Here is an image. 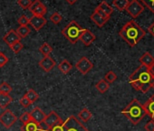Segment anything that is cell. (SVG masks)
Returning <instances> with one entry per match:
<instances>
[{
    "label": "cell",
    "instance_id": "cell-1",
    "mask_svg": "<svg viewBox=\"0 0 154 131\" xmlns=\"http://www.w3.org/2000/svg\"><path fill=\"white\" fill-rule=\"evenodd\" d=\"M151 79L149 68L141 65L130 76L129 82L135 90L146 93L151 88Z\"/></svg>",
    "mask_w": 154,
    "mask_h": 131
},
{
    "label": "cell",
    "instance_id": "cell-2",
    "mask_svg": "<svg viewBox=\"0 0 154 131\" xmlns=\"http://www.w3.org/2000/svg\"><path fill=\"white\" fill-rule=\"evenodd\" d=\"M119 35L130 46H135L145 37L146 32L134 20H130L122 27Z\"/></svg>",
    "mask_w": 154,
    "mask_h": 131
},
{
    "label": "cell",
    "instance_id": "cell-3",
    "mask_svg": "<svg viewBox=\"0 0 154 131\" xmlns=\"http://www.w3.org/2000/svg\"><path fill=\"white\" fill-rule=\"evenodd\" d=\"M122 114L124 115V117H126L133 125H137L146 116L143 106L137 99H133L122 111Z\"/></svg>",
    "mask_w": 154,
    "mask_h": 131
},
{
    "label": "cell",
    "instance_id": "cell-4",
    "mask_svg": "<svg viewBox=\"0 0 154 131\" xmlns=\"http://www.w3.org/2000/svg\"><path fill=\"white\" fill-rule=\"evenodd\" d=\"M85 28H83L75 20H72L63 30V36L72 44H76L80 40V37Z\"/></svg>",
    "mask_w": 154,
    "mask_h": 131
},
{
    "label": "cell",
    "instance_id": "cell-5",
    "mask_svg": "<svg viewBox=\"0 0 154 131\" xmlns=\"http://www.w3.org/2000/svg\"><path fill=\"white\" fill-rule=\"evenodd\" d=\"M64 131H90L74 116H70L63 122Z\"/></svg>",
    "mask_w": 154,
    "mask_h": 131
},
{
    "label": "cell",
    "instance_id": "cell-6",
    "mask_svg": "<svg viewBox=\"0 0 154 131\" xmlns=\"http://www.w3.org/2000/svg\"><path fill=\"white\" fill-rule=\"evenodd\" d=\"M125 10L132 18H137L144 11V7L139 2V0H131Z\"/></svg>",
    "mask_w": 154,
    "mask_h": 131
},
{
    "label": "cell",
    "instance_id": "cell-7",
    "mask_svg": "<svg viewBox=\"0 0 154 131\" xmlns=\"http://www.w3.org/2000/svg\"><path fill=\"white\" fill-rule=\"evenodd\" d=\"M17 116L10 109H6L0 115V123L7 128H10L11 126H13V125L17 122Z\"/></svg>",
    "mask_w": 154,
    "mask_h": 131
},
{
    "label": "cell",
    "instance_id": "cell-8",
    "mask_svg": "<svg viewBox=\"0 0 154 131\" xmlns=\"http://www.w3.org/2000/svg\"><path fill=\"white\" fill-rule=\"evenodd\" d=\"M75 68L82 75H86L89 71L93 69L94 65L86 56H82L75 64Z\"/></svg>",
    "mask_w": 154,
    "mask_h": 131
},
{
    "label": "cell",
    "instance_id": "cell-9",
    "mask_svg": "<svg viewBox=\"0 0 154 131\" xmlns=\"http://www.w3.org/2000/svg\"><path fill=\"white\" fill-rule=\"evenodd\" d=\"M29 10L31 11L33 16H38V17H44L47 12L46 7L40 0H35L34 2H32Z\"/></svg>",
    "mask_w": 154,
    "mask_h": 131
},
{
    "label": "cell",
    "instance_id": "cell-10",
    "mask_svg": "<svg viewBox=\"0 0 154 131\" xmlns=\"http://www.w3.org/2000/svg\"><path fill=\"white\" fill-rule=\"evenodd\" d=\"M63 120L61 119V117H59V115L55 112V111H51L48 115H46L45 119L44 121V124L45 125L46 128L45 130H46L47 128L52 127L53 126L56 125L57 123L62 122Z\"/></svg>",
    "mask_w": 154,
    "mask_h": 131
},
{
    "label": "cell",
    "instance_id": "cell-11",
    "mask_svg": "<svg viewBox=\"0 0 154 131\" xmlns=\"http://www.w3.org/2000/svg\"><path fill=\"white\" fill-rule=\"evenodd\" d=\"M39 66L40 68L45 71V72H50L55 66V61L50 56H44V58H42L40 61H39Z\"/></svg>",
    "mask_w": 154,
    "mask_h": 131
},
{
    "label": "cell",
    "instance_id": "cell-12",
    "mask_svg": "<svg viewBox=\"0 0 154 131\" xmlns=\"http://www.w3.org/2000/svg\"><path fill=\"white\" fill-rule=\"evenodd\" d=\"M95 39H96L95 35L93 34L89 29H86V28L84 29V31H83V33H82V35H81V37H80V40H81L82 43H83L85 46H90L92 43H94Z\"/></svg>",
    "mask_w": 154,
    "mask_h": 131
},
{
    "label": "cell",
    "instance_id": "cell-13",
    "mask_svg": "<svg viewBox=\"0 0 154 131\" xmlns=\"http://www.w3.org/2000/svg\"><path fill=\"white\" fill-rule=\"evenodd\" d=\"M30 116H31V119L38 124H43L45 119V117H46L45 112L39 107L34 108L32 110V112L30 113Z\"/></svg>",
    "mask_w": 154,
    "mask_h": 131
},
{
    "label": "cell",
    "instance_id": "cell-14",
    "mask_svg": "<svg viewBox=\"0 0 154 131\" xmlns=\"http://www.w3.org/2000/svg\"><path fill=\"white\" fill-rule=\"evenodd\" d=\"M47 23V20L45 18V17H38V16H33L30 18L29 24L36 30H40L45 24Z\"/></svg>",
    "mask_w": 154,
    "mask_h": 131
},
{
    "label": "cell",
    "instance_id": "cell-15",
    "mask_svg": "<svg viewBox=\"0 0 154 131\" xmlns=\"http://www.w3.org/2000/svg\"><path fill=\"white\" fill-rule=\"evenodd\" d=\"M20 39H21V38L18 37V35L17 34L16 30H13V29L9 30V31L4 36V37H3L4 42H5L8 46H12L14 43H16V42H17V41H20Z\"/></svg>",
    "mask_w": 154,
    "mask_h": 131
},
{
    "label": "cell",
    "instance_id": "cell-16",
    "mask_svg": "<svg viewBox=\"0 0 154 131\" xmlns=\"http://www.w3.org/2000/svg\"><path fill=\"white\" fill-rule=\"evenodd\" d=\"M21 130L22 131H43V127L41 126V124H38L31 119L29 122L23 124V126H21Z\"/></svg>",
    "mask_w": 154,
    "mask_h": 131
},
{
    "label": "cell",
    "instance_id": "cell-17",
    "mask_svg": "<svg viewBox=\"0 0 154 131\" xmlns=\"http://www.w3.org/2000/svg\"><path fill=\"white\" fill-rule=\"evenodd\" d=\"M146 115H149L151 120H154V95H152L143 105Z\"/></svg>",
    "mask_w": 154,
    "mask_h": 131
},
{
    "label": "cell",
    "instance_id": "cell-18",
    "mask_svg": "<svg viewBox=\"0 0 154 131\" xmlns=\"http://www.w3.org/2000/svg\"><path fill=\"white\" fill-rule=\"evenodd\" d=\"M91 20L97 26V27H103L108 21H109V19H107V18H103L102 16H100L97 12H94L92 15H91Z\"/></svg>",
    "mask_w": 154,
    "mask_h": 131
},
{
    "label": "cell",
    "instance_id": "cell-19",
    "mask_svg": "<svg viewBox=\"0 0 154 131\" xmlns=\"http://www.w3.org/2000/svg\"><path fill=\"white\" fill-rule=\"evenodd\" d=\"M139 61L140 62L141 65L145 66V67H147V68H149L150 66L154 63V57L149 52H146L140 56Z\"/></svg>",
    "mask_w": 154,
    "mask_h": 131
},
{
    "label": "cell",
    "instance_id": "cell-20",
    "mask_svg": "<svg viewBox=\"0 0 154 131\" xmlns=\"http://www.w3.org/2000/svg\"><path fill=\"white\" fill-rule=\"evenodd\" d=\"M57 68H58V69H59L63 74L66 75V74H68L69 71L72 69V65H71V63H70L68 60L63 59V60L57 66Z\"/></svg>",
    "mask_w": 154,
    "mask_h": 131
},
{
    "label": "cell",
    "instance_id": "cell-21",
    "mask_svg": "<svg viewBox=\"0 0 154 131\" xmlns=\"http://www.w3.org/2000/svg\"><path fill=\"white\" fill-rule=\"evenodd\" d=\"M12 101L13 98L9 94H0V107L6 108Z\"/></svg>",
    "mask_w": 154,
    "mask_h": 131
},
{
    "label": "cell",
    "instance_id": "cell-22",
    "mask_svg": "<svg viewBox=\"0 0 154 131\" xmlns=\"http://www.w3.org/2000/svg\"><path fill=\"white\" fill-rule=\"evenodd\" d=\"M100 10H102L105 15H107L108 17H111V15L113 12V8L106 2V1H103L100 3V5L97 7Z\"/></svg>",
    "mask_w": 154,
    "mask_h": 131
},
{
    "label": "cell",
    "instance_id": "cell-23",
    "mask_svg": "<svg viewBox=\"0 0 154 131\" xmlns=\"http://www.w3.org/2000/svg\"><path fill=\"white\" fill-rule=\"evenodd\" d=\"M16 32L20 38H25L30 34L31 29L28 27V26H19L16 30Z\"/></svg>",
    "mask_w": 154,
    "mask_h": 131
},
{
    "label": "cell",
    "instance_id": "cell-24",
    "mask_svg": "<svg viewBox=\"0 0 154 131\" xmlns=\"http://www.w3.org/2000/svg\"><path fill=\"white\" fill-rule=\"evenodd\" d=\"M128 4H129V0H113L112 1L113 7L116 8L119 11L125 10Z\"/></svg>",
    "mask_w": 154,
    "mask_h": 131
},
{
    "label": "cell",
    "instance_id": "cell-25",
    "mask_svg": "<svg viewBox=\"0 0 154 131\" xmlns=\"http://www.w3.org/2000/svg\"><path fill=\"white\" fill-rule=\"evenodd\" d=\"M78 117H79V118H80L81 120H83L84 122H88V121L92 118L93 115H92L91 111H90L88 108H84V109H82V110L78 113Z\"/></svg>",
    "mask_w": 154,
    "mask_h": 131
},
{
    "label": "cell",
    "instance_id": "cell-26",
    "mask_svg": "<svg viewBox=\"0 0 154 131\" xmlns=\"http://www.w3.org/2000/svg\"><path fill=\"white\" fill-rule=\"evenodd\" d=\"M95 88H96V89H97L100 93L103 94V93H105V92L109 89L110 84H108L104 79H101L99 82L96 83Z\"/></svg>",
    "mask_w": 154,
    "mask_h": 131
},
{
    "label": "cell",
    "instance_id": "cell-27",
    "mask_svg": "<svg viewBox=\"0 0 154 131\" xmlns=\"http://www.w3.org/2000/svg\"><path fill=\"white\" fill-rule=\"evenodd\" d=\"M39 51H40L41 54L44 55V56H49V55L52 53L53 48H52V46H51L48 43L45 42V43L39 47Z\"/></svg>",
    "mask_w": 154,
    "mask_h": 131
},
{
    "label": "cell",
    "instance_id": "cell-28",
    "mask_svg": "<svg viewBox=\"0 0 154 131\" xmlns=\"http://www.w3.org/2000/svg\"><path fill=\"white\" fill-rule=\"evenodd\" d=\"M25 96L29 99V101H30L31 103H35V102L39 98V95H38L34 89H29V90L26 93Z\"/></svg>",
    "mask_w": 154,
    "mask_h": 131
},
{
    "label": "cell",
    "instance_id": "cell-29",
    "mask_svg": "<svg viewBox=\"0 0 154 131\" xmlns=\"http://www.w3.org/2000/svg\"><path fill=\"white\" fill-rule=\"evenodd\" d=\"M116 79H117V76H116V74H115L112 70H110L109 72H107V73L105 74L104 80H105L108 84H112L113 82H115Z\"/></svg>",
    "mask_w": 154,
    "mask_h": 131
},
{
    "label": "cell",
    "instance_id": "cell-30",
    "mask_svg": "<svg viewBox=\"0 0 154 131\" xmlns=\"http://www.w3.org/2000/svg\"><path fill=\"white\" fill-rule=\"evenodd\" d=\"M11 91H12V87L8 83L3 82L0 84V94H10Z\"/></svg>",
    "mask_w": 154,
    "mask_h": 131
},
{
    "label": "cell",
    "instance_id": "cell-31",
    "mask_svg": "<svg viewBox=\"0 0 154 131\" xmlns=\"http://www.w3.org/2000/svg\"><path fill=\"white\" fill-rule=\"evenodd\" d=\"M50 21L52 22V23H54V25H58L62 20H63V17H62V15H60L58 12H54V14H52L51 16H50Z\"/></svg>",
    "mask_w": 154,
    "mask_h": 131
},
{
    "label": "cell",
    "instance_id": "cell-32",
    "mask_svg": "<svg viewBox=\"0 0 154 131\" xmlns=\"http://www.w3.org/2000/svg\"><path fill=\"white\" fill-rule=\"evenodd\" d=\"M9 47L11 48V50H12L15 54H18V53L23 49L24 46H23V44L21 43V41H17V42L14 43L12 46H10Z\"/></svg>",
    "mask_w": 154,
    "mask_h": 131
},
{
    "label": "cell",
    "instance_id": "cell-33",
    "mask_svg": "<svg viewBox=\"0 0 154 131\" xmlns=\"http://www.w3.org/2000/svg\"><path fill=\"white\" fill-rule=\"evenodd\" d=\"M17 3L22 9H29L32 4V1L31 0H18Z\"/></svg>",
    "mask_w": 154,
    "mask_h": 131
},
{
    "label": "cell",
    "instance_id": "cell-34",
    "mask_svg": "<svg viewBox=\"0 0 154 131\" xmlns=\"http://www.w3.org/2000/svg\"><path fill=\"white\" fill-rule=\"evenodd\" d=\"M45 131H64V129H63V121H62L60 123H57L56 125L53 126L50 128H47Z\"/></svg>",
    "mask_w": 154,
    "mask_h": 131
},
{
    "label": "cell",
    "instance_id": "cell-35",
    "mask_svg": "<svg viewBox=\"0 0 154 131\" xmlns=\"http://www.w3.org/2000/svg\"><path fill=\"white\" fill-rule=\"evenodd\" d=\"M140 1L146 6V8L154 13V0H140Z\"/></svg>",
    "mask_w": 154,
    "mask_h": 131
},
{
    "label": "cell",
    "instance_id": "cell-36",
    "mask_svg": "<svg viewBox=\"0 0 154 131\" xmlns=\"http://www.w3.org/2000/svg\"><path fill=\"white\" fill-rule=\"evenodd\" d=\"M29 22H30V18H28L26 15L21 16L17 20V23L19 24V26H27L29 25Z\"/></svg>",
    "mask_w": 154,
    "mask_h": 131
},
{
    "label": "cell",
    "instance_id": "cell-37",
    "mask_svg": "<svg viewBox=\"0 0 154 131\" xmlns=\"http://www.w3.org/2000/svg\"><path fill=\"white\" fill-rule=\"evenodd\" d=\"M19 119H20V121H21L23 124H26V123L29 122V121L31 120L30 113H28V112H25V113H23V114L20 116Z\"/></svg>",
    "mask_w": 154,
    "mask_h": 131
},
{
    "label": "cell",
    "instance_id": "cell-38",
    "mask_svg": "<svg viewBox=\"0 0 154 131\" xmlns=\"http://www.w3.org/2000/svg\"><path fill=\"white\" fill-rule=\"evenodd\" d=\"M8 62V57L3 52L0 51V68H3Z\"/></svg>",
    "mask_w": 154,
    "mask_h": 131
},
{
    "label": "cell",
    "instance_id": "cell-39",
    "mask_svg": "<svg viewBox=\"0 0 154 131\" xmlns=\"http://www.w3.org/2000/svg\"><path fill=\"white\" fill-rule=\"evenodd\" d=\"M20 104H21V106H23L24 107H29L32 103L29 101V99L26 97V96H24L21 99H20Z\"/></svg>",
    "mask_w": 154,
    "mask_h": 131
},
{
    "label": "cell",
    "instance_id": "cell-40",
    "mask_svg": "<svg viewBox=\"0 0 154 131\" xmlns=\"http://www.w3.org/2000/svg\"><path fill=\"white\" fill-rule=\"evenodd\" d=\"M145 129H146V131H154V120L149 121L145 125Z\"/></svg>",
    "mask_w": 154,
    "mask_h": 131
},
{
    "label": "cell",
    "instance_id": "cell-41",
    "mask_svg": "<svg viewBox=\"0 0 154 131\" xmlns=\"http://www.w3.org/2000/svg\"><path fill=\"white\" fill-rule=\"evenodd\" d=\"M94 11H95V12H97V13H98V14H99L100 16H102V17H103V18H104L110 19V18H111V17H108L107 15H105V14H104V13H103V12L102 10H100V9H99L98 8H96Z\"/></svg>",
    "mask_w": 154,
    "mask_h": 131
},
{
    "label": "cell",
    "instance_id": "cell-42",
    "mask_svg": "<svg viewBox=\"0 0 154 131\" xmlns=\"http://www.w3.org/2000/svg\"><path fill=\"white\" fill-rule=\"evenodd\" d=\"M148 30H149V33L154 37V22L152 23V25H151V26H149V27Z\"/></svg>",
    "mask_w": 154,
    "mask_h": 131
},
{
    "label": "cell",
    "instance_id": "cell-43",
    "mask_svg": "<svg viewBox=\"0 0 154 131\" xmlns=\"http://www.w3.org/2000/svg\"><path fill=\"white\" fill-rule=\"evenodd\" d=\"M149 71L150 75H151L152 77H154V63L149 68Z\"/></svg>",
    "mask_w": 154,
    "mask_h": 131
},
{
    "label": "cell",
    "instance_id": "cell-44",
    "mask_svg": "<svg viewBox=\"0 0 154 131\" xmlns=\"http://www.w3.org/2000/svg\"><path fill=\"white\" fill-rule=\"evenodd\" d=\"M66 2L70 5H73L77 2V0H66Z\"/></svg>",
    "mask_w": 154,
    "mask_h": 131
}]
</instances>
